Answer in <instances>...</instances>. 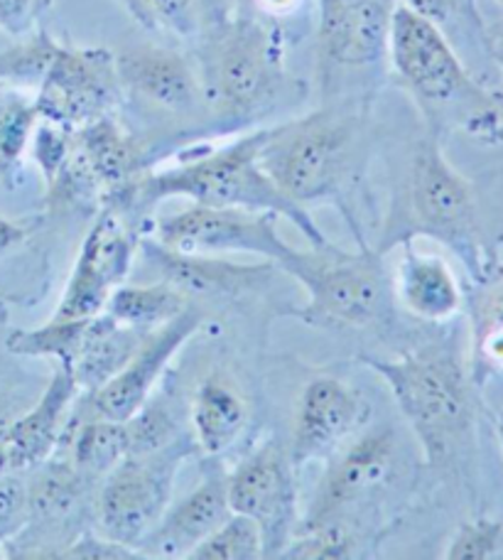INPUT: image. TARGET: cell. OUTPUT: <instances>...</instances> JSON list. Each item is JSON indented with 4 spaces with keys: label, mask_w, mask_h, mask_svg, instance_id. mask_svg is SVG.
<instances>
[{
    "label": "cell",
    "mask_w": 503,
    "mask_h": 560,
    "mask_svg": "<svg viewBox=\"0 0 503 560\" xmlns=\"http://www.w3.org/2000/svg\"><path fill=\"white\" fill-rule=\"evenodd\" d=\"M390 72L428 121L430 133L461 131L479 143H501L503 108L461 65L435 20L398 0L390 18Z\"/></svg>",
    "instance_id": "obj_1"
},
{
    "label": "cell",
    "mask_w": 503,
    "mask_h": 560,
    "mask_svg": "<svg viewBox=\"0 0 503 560\" xmlns=\"http://www.w3.org/2000/svg\"><path fill=\"white\" fill-rule=\"evenodd\" d=\"M258 145L260 131H250L204 155L185 160V163L143 173L106 207H150L165 202V199L185 197L192 199V205L273 212L280 219H288L307 238L309 246L331 244L312 219L309 209L290 202L266 175V170L258 163Z\"/></svg>",
    "instance_id": "obj_2"
},
{
    "label": "cell",
    "mask_w": 503,
    "mask_h": 560,
    "mask_svg": "<svg viewBox=\"0 0 503 560\" xmlns=\"http://www.w3.org/2000/svg\"><path fill=\"white\" fill-rule=\"evenodd\" d=\"M366 116L329 106L285 124L260 128L258 163L290 202L302 209L337 199L359 170Z\"/></svg>",
    "instance_id": "obj_3"
},
{
    "label": "cell",
    "mask_w": 503,
    "mask_h": 560,
    "mask_svg": "<svg viewBox=\"0 0 503 560\" xmlns=\"http://www.w3.org/2000/svg\"><path fill=\"white\" fill-rule=\"evenodd\" d=\"M197 74L201 104L221 121L268 114L288 86L283 30L258 15L221 20L201 39Z\"/></svg>",
    "instance_id": "obj_4"
},
{
    "label": "cell",
    "mask_w": 503,
    "mask_h": 560,
    "mask_svg": "<svg viewBox=\"0 0 503 560\" xmlns=\"http://www.w3.org/2000/svg\"><path fill=\"white\" fill-rule=\"evenodd\" d=\"M388 386L430 467H445L467 447L475 428L471 376L449 349L425 347L398 359L366 357Z\"/></svg>",
    "instance_id": "obj_5"
},
{
    "label": "cell",
    "mask_w": 503,
    "mask_h": 560,
    "mask_svg": "<svg viewBox=\"0 0 503 560\" xmlns=\"http://www.w3.org/2000/svg\"><path fill=\"white\" fill-rule=\"evenodd\" d=\"M435 238L449 246L469 273L487 280V256L479 236L477 197L469 179L449 163L440 136L428 133L410 160L400 214L386 226L378 252L398 246L406 238Z\"/></svg>",
    "instance_id": "obj_6"
},
{
    "label": "cell",
    "mask_w": 503,
    "mask_h": 560,
    "mask_svg": "<svg viewBox=\"0 0 503 560\" xmlns=\"http://www.w3.org/2000/svg\"><path fill=\"white\" fill-rule=\"evenodd\" d=\"M378 248L344 252L335 244L295 248L278 271L305 288L300 317L315 327H374L394 313V283Z\"/></svg>",
    "instance_id": "obj_7"
},
{
    "label": "cell",
    "mask_w": 503,
    "mask_h": 560,
    "mask_svg": "<svg viewBox=\"0 0 503 560\" xmlns=\"http://www.w3.org/2000/svg\"><path fill=\"white\" fill-rule=\"evenodd\" d=\"M189 455L185 440L155 453L126 455L101 479L94 504L98 534L110 541L138 548L167 512L173 485L183 459Z\"/></svg>",
    "instance_id": "obj_8"
},
{
    "label": "cell",
    "mask_w": 503,
    "mask_h": 560,
    "mask_svg": "<svg viewBox=\"0 0 503 560\" xmlns=\"http://www.w3.org/2000/svg\"><path fill=\"white\" fill-rule=\"evenodd\" d=\"M297 467L276 440L246 455L226 475L231 512L250 518L264 538V558H280L300 528Z\"/></svg>",
    "instance_id": "obj_9"
},
{
    "label": "cell",
    "mask_w": 503,
    "mask_h": 560,
    "mask_svg": "<svg viewBox=\"0 0 503 560\" xmlns=\"http://www.w3.org/2000/svg\"><path fill=\"white\" fill-rule=\"evenodd\" d=\"M278 219L273 212L192 205L185 212L160 219L153 238L175 252L209 256L248 254L273 261L280 268L295 248L280 236Z\"/></svg>",
    "instance_id": "obj_10"
},
{
    "label": "cell",
    "mask_w": 503,
    "mask_h": 560,
    "mask_svg": "<svg viewBox=\"0 0 503 560\" xmlns=\"http://www.w3.org/2000/svg\"><path fill=\"white\" fill-rule=\"evenodd\" d=\"M398 472V435L390 425L366 428L347 440L327 467L309 499L302 526L344 522L349 509L369 502L390 485Z\"/></svg>",
    "instance_id": "obj_11"
},
{
    "label": "cell",
    "mask_w": 503,
    "mask_h": 560,
    "mask_svg": "<svg viewBox=\"0 0 503 560\" xmlns=\"http://www.w3.org/2000/svg\"><path fill=\"white\" fill-rule=\"evenodd\" d=\"M120 89L114 55L101 47L59 45L47 74L35 89V104L43 121L82 128L101 116L114 114Z\"/></svg>",
    "instance_id": "obj_12"
},
{
    "label": "cell",
    "mask_w": 503,
    "mask_h": 560,
    "mask_svg": "<svg viewBox=\"0 0 503 560\" xmlns=\"http://www.w3.org/2000/svg\"><path fill=\"white\" fill-rule=\"evenodd\" d=\"M140 238L114 207H104L89 229L55 317H94L128 278Z\"/></svg>",
    "instance_id": "obj_13"
},
{
    "label": "cell",
    "mask_w": 503,
    "mask_h": 560,
    "mask_svg": "<svg viewBox=\"0 0 503 560\" xmlns=\"http://www.w3.org/2000/svg\"><path fill=\"white\" fill-rule=\"evenodd\" d=\"M201 325H204V315L195 307H187L183 315L169 319L163 327L150 329L128 364L94 394H89L94 416L124 420V423L133 418L153 398L169 362L199 332Z\"/></svg>",
    "instance_id": "obj_14"
},
{
    "label": "cell",
    "mask_w": 503,
    "mask_h": 560,
    "mask_svg": "<svg viewBox=\"0 0 503 560\" xmlns=\"http://www.w3.org/2000/svg\"><path fill=\"white\" fill-rule=\"evenodd\" d=\"M366 404L354 386L337 376H317L305 384L295 406L288 455L297 469L327 459L356 433Z\"/></svg>",
    "instance_id": "obj_15"
},
{
    "label": "cell",
    "mask_w": 503,
    "mask_h": 560,
    "mask_svg": "<svg viewBox=\"0 0 503 560\" xmlns=\"http://www.w3.org/2000/svg\"><path fill=\"white\" fill-rule=\"evenodd\" d=\"M138 252L145 256L157 280L179 290L187 300L192 298H241L264 290L278 266L273 261L241 264L226 256L185 254L167 248L157 238H140Z\"/></svg>",
    "instance_id": "obj_16"
},
{
    "label": "cell",
    "mask_w": 503,
    "mask_h": 560,
    "mask_svg": "<svg viewBox=\"0 0 503 560\" xmlns=\"http://www.w3.org/2000/svg\"><path fill=\"white\" fill-rule=\"evenodd\" d=\"M398 0L317 3V47L327 69H364L384 62Z\"/></svg>",
    "instance_id": "obj_17"
},
{
    "label": "cell",
    "mask_w": 503,
    "mask_h": 560,
    "mask_svg": "<svg viewBox=\"0 0 503 560\" xmlns=\"http://www.w3.org/2000/svg\"><path fill=\"white\" fill-rule=\"evenodd\" d=\"M124 94L169 114L192 112L201 104L197 65L179 49L165 45H133L114 55Z\"/></svg>",
    "instance_id": "obj_18"
},
{
    "label": "cell",
    "mask_w": 503,
    "mask_h": 560,
    "mask_svg": "<svg viewBox=\"0 0 503 560\" xmlns=\"http://www.w3.org/2000/svg\"><path fill=\"white\" fill-rule=\"evenodd\" d=\"M82 394L67 366L57 364L39 401L27 413L8 423L0 433V467L3 472L45 465L65 440L67 420Z\"/></svg>",
    "instance_id": "obj_19"
},
{
    "label": "cell",
    "mask_w": 503,
    "mask_h": 560,
    "mask_svg": "<svg viewBox=\"0 0 503 560\" xmlns=\"http://www.w3.org/2000/svg\"><path fill=\"white\" fill-rule=\"evenodd\" d=\"M229 514L226 475L214 469L201 479L195 492L179 499L175 506H167V512L143 538L138 551L143 558H187Z\"/></svg>",
    "instance_id": "obj_20"
},
{
    "label": "cell",
    "mask_w": 503,
    "mask_h": 560,
    "mask_svg": "<svg viewBox=\"0 0 503 560\" xmlns=\"http://www.w3.org/2000/svg\"><path fill=\"white\" fill-rule=\"evenodd\" d=\"M400 261L394 283V298L408 315L430 325H445L465 307V290L445 258L416 248V238L400 242Z\"/></svg>",
    "instance_id": "obj_21"
},
{
    "label": "cell",
    "mask_w": 503,
    "mask_h": 560,
    "mask_svg": "<svg viewBox=\"0 0 503 560\" xmlns=\"http://www.w3.org/2000/svg\"><path fill=\"white\" fill-rule=\"evenodd\" d=\"M72 153L106 205L114 202L145 173L143 153H140L136 138L124 131L110 114L77 128L72 136Z\"/></svg>",
    "instance_id": "obj_22"
},
{
    "label": "cell",
    "mask_w": 503,
    "mask_h": 560,
    "mask_svg": "<svg viewBox=\"0 0 503 560\" xmlns=\"http://www.w3.org/2000/svg\"><path fill=\"white\" fill-rule=\"evenodd\" d=\"M189 420L195 445L207 457H219L229 453L246 430L248 401L234 378L217 369L197 384Z\"/></svg>",
    "instance_id": "obj_23"
},
{
    "label": "cell",
    "mask_w": 503,
    "mask_h": 560,
    "mask_svg": "<svg viewBox=\"0 0 503 560\" xmlns=\"http://www.w3.org/2000/svg\"><path fill=\"white\" fill-rule=\"evenodd\" d=\"M148 332L150 329L120 325L106 313L89 319L82 347H79V354L69 366L79 392L94 394L108 378H114L128 364V359L136 354V349Z\"/></svg>",
    "instance_id": "obj_24"
},
{
    "label": "cell",
    "mask_w": 503,
    "mask_h": 560,
    "mask_svg": "<svg viewBox=\"0 0 503 560\" xmlns=\"http://www.w3.org/2000/svg\"><path fill=\"white\" fill-rule=\"evenodd\" d=\"M189 307V300L173 285L155 280V283L126 285L120 283L110 293L104 313L116 323L136 329L163 327L169 319L183 315Z\"/></svg>",
    "instance_id": "obj_25"
},
{
    "label": "cell",
    "mask_w": 503,
    "mask_h": 560,
    "mask_svg": "<svg viewBox=\"0 0 503 560\" xmlns=\"http://www.w3.org/2000/svg\"><path fill=\"white\" fill-rule=\"evenodd\" d=\"M69 447H72V459L69 463L74 465L77 472L86 482L89 479H104L128 455V425L124 420L94 416L86 423L77 425L74 435L69 438Z\"/></svg>",
    "instance_id": "obj_26"
},
{
    "label": "cell",
    "mask_w": 503,
    "mask_h": 560,
    "mask_svg": "<svg viewBox=\"0 0 503 560\" xmlns=\"http://www.w3.org/2000/svg\"><path fill=\"white\" fill-rule=\"evenodd\" d=\"M39 121L43 116L37 112L35 94L17 86H0V183H8L30 153Z\"/></svg>",
    "instance_id": "obj_27"
},
{
    "label": "cell",
    "mask_w": 503,
    "mask_h": 560,
    "mask_svg": "<svg viewBox=\"0 0 503 560\" xmlns=\"http://www.w3.org/2000/svg\"><path fill=\"white\" fill-rule=\"evenodd\" d=\"M92 317H49L33 329H13L5 339V349L15 357L55 359L59 366H72L82 347L86 325Z\"/></svg>",
    "instance_id": "obj_28"
},
{
    "label": "cell",
    "mask_w": 503,
    "mask_h": 560,
    "mask_svg": "<svg viewBox=\"0 0 503 560\" xmlns=\"http://www.w3.org/2000/svg\"><path fill=\"white\" fill-rule=\"evenodd\" d=\"M59 43L45 30H35L15 39L13 47L0 52V84L17 89H37L57 55Z\"/></svg>",
    "instance_id": "obj_29"
},
{
    "label": "cell",
    "mask_w": 503,
    "mask_h": 560,
    "mask_svg": "<svg viewBox=\"0 0 503 560\" xmlns=\"http://www.w3.org/2000/svg\"><path fill=\"white\" fill-rule=\"evenodd\" d=\"M189 560H256L264 558V538L250 518L231 512L204 541L192 548Z\"/></svg>",
    "instance_id": "obj_30"
},
{
    "label": "cell",
    "mask_w": 503,
    "mask_h": 560,
    "mask_svg": "<svg viewBox=\"0 0 503 560\" xmlns=\"http://www.w3.org/2000/svg\"><path fill=\"white\" fill-rule=\"evenodd\" d=\"M354 553V536L344 522L300 526L280 558L293 560H339Z\"/></svg>",
    "instance_id": "obj_31"
},
{
    "label": "cell",
    "mask_w": 503,
    "mask_h": 560,
    "mask_svg": "<svg viewBox=\"0 0 503 560\" xmlns=\"http://www.w3.org/2000/svg\"><path fill=\"white\" fill-rule=\"evenodd\" d=\"M140 25L155 33L189 37L197 33L195 0H120Z\"/></svg>",
    "instance_id": "obj_32"
},
{
    "label": "cell",
    "mask_w": 503,
    "mask_h": 560,
    "mask_svg": "<svg viewBox=\"0 0 503 560\" xmlns=\"http://www.w3.org/2000/svg\"><path fill=\"white\" fill-rule=\"evenodd\" d=\"M503 544V524L494 518H475L461 524L449 538L445 558L447 560H487L496 556Z\"/></svg>",
    "instance_id": "obj_33"
},
{
    "label": "cell",
    "mask_w": 503,
    "mask_h": 560,
    "mask_svg": "<svg viewBox=\"0 0 503 560\" xmlns=\"http://www.w3.org/2000/svg\"><path fill=\"white\" fill-rule=\"evenodd\" d=\"M52 0H0V33L20 39L35 33Z\"/></svg>",
    "instance_id": "obj_34"
},
{
    "label": "cell",
    "mask_w": 503,
    "mask_h": 560,
    "mask_svg": "<svg viewBox=\"0 0 503 560\" xmlns=\"http://www.w3.org/2000/svg\"><path fill=\"white\" fill-rule=\"evenodd\" d=\"M57 558H79V560H126V558H143L138 548L110 541V538L96 534H86L77 541L67 544L65 551H59Z\"/></svg>",
    "instance_id": "obj_35"
},
{
    "label": "cell",
    "mask_w": 503,
    "mask_h": 560,
    "mask_svg": "<svg viewBox=\"0 0 503 560\" xmlns=\"http://www.w3.org/2000/svg\"><path fill=\"white\" fill-rule=\"evenodd\" d=\"M254 3L260 13L258 18H264V20H268V23L278 25L280 20L297 15L300 10L307 5V0H254Z\"/></svg>",
    "instance_id": "obj_36"
},
{
    "label": "cell",
    "mask_w": 503,
    "mask_h": 560,
    "mask_svg": "<svg viewBox=\"0 0 503 560\" xmlns=\"http://www.w3.org/2000/svg\"><path fill=\"white\" fill-rule=\"evenodd\" d=\"M25 238H27V229L23 224H17L13 219L0 214V256L15 252L17 246L25 244Z\"/></svg>",
    "instance_id": "obj_37"
},
{
    "label": "cell",
    "mask_w": 503,
    "mask_h": 560,
    "mask_svg": "<svg viewBox=\"0 0 503 560\" xmlns=\"http://www.w3.org/2000/svg\"><path fill=\"white\" fill-rule=\"evenodd\" d=\"M489 47H491V55H494V59H496V65L501 67V72H503V23L496 25L489 33Z\"/></svg>",
    "instance_id": "obj_38"
},
{
    "label": "cell",
    "mask_w": 503,
    "mask_h": 560,
    "mask_svg": "<svg viewBox=\"0 0 503 560\" xmlns=\"http://www.w3.org/2000/svg\"><path fill=\"white\" fill-rule=\"evenodd\" d=\"M496 438H499V445H501V453H503V408L496 416Z\"/></svg>",
    "instance_id": "obj_39"
}]
</instances>
